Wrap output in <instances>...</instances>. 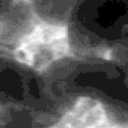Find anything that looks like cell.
Masks as SVG:
<instances>
[{
    "label": "cell",
    "mask_w": 128,
    "mask_h": 128,
    "mask_svg": "<svg viewBox=\"0 0 128 128\" xmlns=\"http://www.w3.org/2000/svg\"><path fill=\"white\" fill-rule=\"evenodd\" d=\"M42 75L48 99L64 118L80 99L101 105L107 118L120 127H128V79L110 58L71 55L53 62Z\"/></svg>",
    "instance_id": "cell-1"
},
{
    "label": "cell",
    "mask_w": 128,
    "mask_h": 128,
    "mask_svg": "<svg viewBox=\"0 0 128 128\" xmlns=\"http://www.w3.org/2000/svg\"><path fill=\"white\" fill-rule=\"evenodd\" d=\"M66 28L72 55L104 57L128 33V0H79Z\"/></svg>",
    "instance_id": "cell-2"
},
{
    "label": "cell",
    "mask_w": 128,
    "mask_h": 128,
    "mask_svg": "<svg viewBox=\"0 0 128 128\" xmlns=\"http://www.w3.org/2000/svg\"><path fill=\"white\" fill-rule=\"evenodd\" d=\"M45 99L42 72L19 60L15 50L0 46V106L22 107L35 118Z\"/></svg>",
    "instance_id": "cell-3"
},
{
    "label": "cell",
    "mask_w": 128,
    "mask_h": 128,
    "mask_svg": "<svg viewBox=\"0 0 128 128\" xmlns=\"http://www.w3.org/2000/svg\"><path fill=\"white\" fill-rule=\"evenodd\" d=\"M38 22L30 0H13L0 15V46L16 51Z\"/></svg>",
    "instance_id": "cell-4"
},
{
    "label": "cell",
    "mask_w": 128,
    "mask_h": 128,
    "mask_svg": "<svg viewBox=\"0 0 128 128\" xmlns=\"http://www.w3.org/2000/svg\"><path fill=\"white\" fill-rule=\"evenodd\" d=\"M39 22L66 27L79 0H30Z\"/></svg>",
    "instance_id": "cell-5"
},
{
    "label": "cell",
    "mask_w": 128,
    "mask_h": 128,
    "mask_svg": "<svg viewBox=\"0 0 128 128\" xmlns=\"http://www.w3.org/2000/svg\"><path fill=\"white\" fill-rule=\"evenodd\" d=\"M110 59L121 67L128 79V33L109 51Z\"/></svg>",
    "instance_id": "cell-6"
},
{
    "label": "cell",
    "mask_w": 128,
    "mask_h": 128,
    "mask_svg": "<svg viewBox=\"0 0 128 128\" xmlns=\"http://www.w3.org/2000/svg\"><path fill=\"white\" fill-rule=\"evenodd\" d=\"M12 1L13 0H0V15L8 9Z\"/></svg>",
    "instance_id": "cell-7"
}]
</instances>
